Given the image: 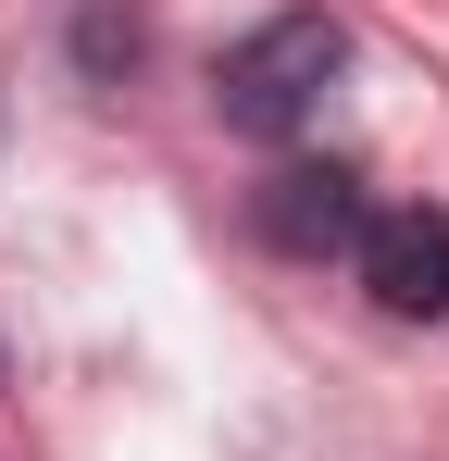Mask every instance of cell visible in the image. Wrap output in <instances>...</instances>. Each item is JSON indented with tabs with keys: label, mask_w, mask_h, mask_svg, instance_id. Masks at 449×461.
I'll use <instances>...</instances> for the list:
<instances>
[{
	"label": "cell",
	"mask_w": 449,
	"mask_h": 461,
	"mask_svg": "<svg viewBox=\"0 0 449 461\" xmlns=\"http://www.w3.org/2000/svg\"><path fill=\"white\" fill-rule=\"evenodd\" d=\"M337 63H350V25H337V13H275V25H250L213 63V113L237 138H299V125L325 113Z\"/></svg>",
	"instance_id": "1"
},
{
	"label": "cell",
	"mask_w": 449,
	"mask_h": 461,
	"mask_svg": "<svg viewBox=\"0 0 449 461\" xmlns=\"http://www.w3.org/2000/svg\"><path fill=\"white\" fill-rule=\"evenodd\" d=\"M250 225H262V249H288V262H337V249H362V225H374L362 162H275L262 200H250Z\"/></svg>",
	"instance_id": "2"
},
{
	"label": "cell",
	"mask_w": 449,
	"mask_h": 461,
	"mask_svg": "<svg viewBox=\"0 0 449 461\" xmlns=\"http://www.w3.org/2000/svg\"><path fill=\"white\" fill-rule=\"evenodd\" d=\"M350 262H362L374 312H399V324H437V312H449V212H437V200H412V212H374Z\"/></svg>",
	"instance_id": "3"
},
{
	"label": "cell",
	"mask_w": 449,
	"mask_h": 461,
	"mask_svg": "<svg viewBox=\"0 0 449 461\" xmlns=\"http://www.w3.org/2000/svg\"><path fill=\"white\" fill-rule=\"evenodd\" d=\"M138 50H150V25H138V0H87L75 13V63L113 87V76H138Z\"/></svg>",
	"instance_id": "4"
}]
</instances>
